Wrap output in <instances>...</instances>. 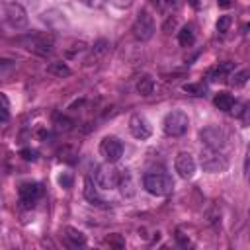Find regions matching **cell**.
I'll return each instance as SVG.
<instances>
[{"label":"cell","instance_id":"obj_1","mask_svg":"<svg viewBox=\"0 0 250 250\" xmlns=\"http://www.w3.org/2000/svg\"><path fill=\"white\" fill-rule=\"evenodd\" d=\"M27 51L35 53V55H41V57H47L53 53V37L47 35V33H37V31H31V33H25L18 39Z\"/></svg>","mask_w":250,"mask_h":250},{"label":"cell","instance_id":"obj_2","mask_svg":"<svg viewBox=\"0 0 250 250\" xmlns=\"http://www.w3.org/2000/svg\"><path fill=\"white\" fill-rule=\"evenodd\" d=\"M143 186L152 195H168L172 191V188H174V182L164 172H148L143 178Z\"/></svg>","mask_w":250,"mask_h":250},{"label":"cell","instance_id":"obj_3","mask_svg":"<svg viewBox=\"0 0 250 250\" xmlns=\"http://www.w3.org/2000/svg\"><path fill=\"white\" fill-rule=\"evenodd\" d=\"M189 127V119L184 111L180 109H174L170 111L166 117H164V123H162V129L168 137H182Z\"/></svg>","mask_w":250,"mask_h":250},{"label":"cell","instance_id":"obj_4","mask_svg":"<svg viewBox=\"0 0 250 250\" xmlns=\"http://www.w3.org/2000/svg\"><path fill=\"white\" fill-rule=\"evenodd\" d=\"M2 12H4V21L12 29H23L27 25V12L20 2H6Z\"/></svg>","mask_w":250,"mask_h":250},{"label":"cell","instance_id":"obj_5","mask_svg":"<svg viewBox=\"0 0 250 250\" xmlns=\"http://www.w3.org/2000/svg\"><path fill=\"white\" fill-rule=\"evenodd\" d=\"M199 162H201L203 170H207V172H223L227 168V164H229L227 156L219 148H211V146H205L201 150Z\"/></svg>","mask_w":250,"mask_h":250},{"label":"cell","instance_id":"obj_6","mask_svg":"<svg viewBox=\"0 0 250 250\" xmlns=\"http://www.w3.org/2000/svg\"><path fill=\"white\" fill-rule=\"evenodd\" d=\"M154 20L152 16L146 12V10H141L135 18V23H133V35L135 39L139 41H148L152 35H154Z\"/></svg>","mask_w":250,"mask_h":250},{"label":"cell","instance_id":"obj_7","mask_svg":"<svg viewBox=\"0 0 250 250\" xmlns=\"http://www.w3.org/2000/svg\"><path fill=\"white\" fill-rule=\"evenodd\" d=\"M119 180H121V174L119 170L113 166V162H107L104 166H98L96 168V184L104 189H113L119 186Z\"/></svg>","mask_w":250,"mask_h":250},{"label":"cell","instance_id":"obj_8","mask_svg":"<svg viewBox=\"0 0 250 250\" xmlns=\"http://www.w3.org/2000/svg\"><path fill=\"white\" fill-rule=\"evenodd\" d=\"M199 137H201V143H203L205 146L219 148V150H221V148L225 146V143H227V133H225L221 127H217V125H209V127L201 129Z\"/></svg>","mask_w":250,"mask_h":250},{"label":"cell","instance_id":"obj_9","mask_svg":"<svg viewBox=\"0 0 250 250\" xmlns=\"http://www.w3.org/2000/svg\"><path fill=\"white\" fill-rule=\"evenodd\" d=\"M100 154L107 162H117L123 156V145L117 137H104L100 143Z\"/></svg>","mask_w":250,"mask_h":250},{"label":"cell","instance_id":"obj_10","mask_svg":"<svg viewBox=\"0 0 250 250\" xmlns=\"http://www.w3.org/2000/svg\"><path fill=\"white\" fill-rule=\"evenodd\" d=\"M20 193V203L23 207H33V203L43 195V186L39 182H25L18 189Z\"/></svg>","mask_w":250,"mask_h":250},{"label":"cell","instance_id":"obj_11","mask_svg":"<svg viewBox=\"0 0 250 250\" xmlns=\"http://www.w3.org/2000/svg\"><path fill=\"white\" fill-rule=\"evenodd\" d=\"M129 131H131V135H133L135 139L145 141V139L150 137L152 127H150V123H148V119H146L145 115L135 113V115H131V119H129Z\"/></svg>","mask_w":250,"mask_h":250},{"label":"cell","instance_id":"obj_12","mask_svg":"<svg viewBox=\"0 0 250 250\" xmlns=\"http://www.w3.org/2000/svg\"><path fill=\"white\" fill-rule=\"evenodd\" d=\"M174 166H176V172H178L182 178H186V180L195 174V160H193V156H191L189 152H180V154L176 156Z\"/></svg>","mask_w":250,"mask_h":250},{"label":"cell","instance_id":"obj_13","mask_svg":"<svg viewBox=\"0 0 250 250\" xmlns=\"http://www.w3.org/2000/svg\"><path fill=\"white\" fill-rule=\"evenodd\" d=\"M234 70V62H230V61H225V62H219L217 66H213V68H209V72H207V78L211 80V82H217V80H225L230 72Z\"/></svg>","mask_w":250,"mask_h":250},{"label":"cell","instance_id":"obj_14","mask_svg":"<svg viewBox=\"0 0 250 250\" xmlns=\"http://www.w3.org/2000/svg\"><path fill=\"white\" fill-rule=\"evenodd\" d=\"M64 240L70 248H78V246H84L86 244V236L82 230L74 229V227H66L64 229Z\"/></svg>","mask_w":250,"mask_h":250},{"label":"cell","instance_id":"obj_15","mask_svg":"<svg viewBox=\"0 0 250 250\" xmlns=\"http://www.w3.org/2000/svg\"><path fill=\"white\" fill-rule=\"evenodd\" d=\"M213 104H215L219 109H223V111H230L232 105H234V98H232L229 92H219V94L215 96Z\"/></svg>","mask_w":250,"mask_h":250},{"label":"cell","instance_id":"obj_16","mask_svg":"<svg viewBox=\"0 0 250 250\" xmlns=\"http://www.w3.org/2000/svg\"><path fill=\"white\" fill-rule=\"evenodd\" d=\"M178 41L182 47H191L195 43V33H193V27L191 25H184L178 33Z\"/></svg>","mask_w":250,"mask_h":250},{"label":"cell","instance_id":"obj_17","mask_svg":"<svg viewBox=\"0 0 250 250\" xmlns=\"http://www.w3.org/2000/svg\"><path fill=\"white\" fill-rule=\"evenodd\" d=\"M152 90H154V80H152V76L143 74V76L139 78V82H137V92H139L141 96H150Z\"/></svg>","mask_w":250,"mask_h":250},{"label":"cell","instance_id":"obj_18","mask_svg":"<svg viewBox=\"0 0 250 250\" xmlns=\"http://www.w3.org/2000/svg\"><path fill=\"white\" fill-rule=\"evenodd\" d=\"M84 197L88 199V201H92V203H104L102 199H100V195H98V191H96V188H94V182L90 180V178H86L84 180Z\"/></svg>","mask_w":250,"mask_h":250},{"label":"cell","instance_id":"obj_19","mask_svg":"<svg viewBox=\"0 0 250 250\" xmlns=\"http://www.w3.org/2000/svg\"><path fill=\"white\" fill-rule=\"evenodd\" d=\"M47 72L53 74V76H59V78H64V76H70V68L64 64V62H51L47 66Z\"/></svg>","mask_w":250,"mask_h":250},{"label":"cell","instance_id":"obj_20","mask_svg":"<svg viewBox=\"0 0 250 250\" xmlns=\"http://www.w3.org/2000/svg\"><path fill=\"white\" fill-rule=\"evenodd\" d=\"M107 47H109V43H107L105 39L96 41L94 47H92V51H90V59H100V57H104V55L107 53Z\"/></svg>","mask_w":250,"mask_h":250},{"label":"cell","instance_id":"obj_21","mask_svg":"<svg viewBox=\"0 0 250 250\" xmlns=\"http://www.w3.org/2000/svg\"><path fill=\"white\" fill-rule=\"evenodd\" d=\"M184 92L193 94V96H205L207 86L203 82H189V84H184Z\"/></svg>","mask_w":250,"mask_h":250},{"label":"cell","instance_id":"obj_22","mask_svg":"<svg viewBox=\"0 0 250 250\" xmlns=\"http://www.w3.org/2000/svg\"><path fill=\"white\" fill-rule=\"evenodd\" d=\"M41 20H43L47 25H51V27H57V20H59V21H64L62 14H59L57 10H49V12H45V14L41 16Z\"/></svg>","mask_w":250,"mask_h":250},{"label":"cell","instance_id":"obj_23","mask_svg":"<svg viewBox=\"0 0 250 250\" xmlns=\"http://www.w3.org/2000/svg\"><path fill=\"white\" fill-rule=\"evenodd\" d=\"M248 78H250V70L244 68V70H238V72H234V74L230 76V84H232V86H242V84H246Z\"/></svg>","mask_w":250,"mask_h":250},{"label":"cell","instance_id":"obj_24","mask_svg":"<svg viewBox=\"0 0 250 250\" xmlns=\"http://www.w3.org/2000/svg\"><path fill=\"white\" fill-rule=\"evenodd\" d=\"M119 186H121V193H123V195H133V193H135V189H133V182H131L129 174H123V176H121Z\"/></svg>","mask_w":250,"mask_h":250},{"label":"cell","instance_id":"obj_25","mask_svg":"<svg viewBox=\"0 0 250 250\" xmlns=\"http://www.w3.org/2000/svg\"><path fill=\"white\" fill-rule=\"evenodd\" d=\"M230 23H232V18H230V16H221V18L217 20V31H219V33L229 31Z\"/></svg>","mask_w":250,"mask_h":250},{"label":"cell","instance_id":"obj_26","mask_svg":"<svg viewBox=\"0 0 250 250\" xmlns=\"http://www.w3.org/2000/svg\"><path fill=\"white\" fill-rule=\"evenodd\" d=\"M55 123H57V127H59V129H64V131H68V129H70V125H72V121H70L68 117L61 115V113H57V115H55Z\"/></svg>","mask_w":250,"mask_h":250},{"label":"cell","instance_id":"obj_27","mask_svg":"<svg viewBox=\"0 0 250 250\" xmlns=\"http://www.w3.org/2000/svg\"><path fill=\"white\" fill-rule=\"evenodd\" d=\"M0 98H2V123H6L8 117H10V102H8L6 94H2Z\"/></svg>","mask_w":250,"mask_h":250},{"label":"cell","instance_id":"obj_28","mask_svg":"<svg viewBox=\"0 0 250 250\" xmlns=\"http://www.w3.org/2000/svg\"><path fill=\"white\" fill-rule=\"evenodd\" d=\"M105 242L111 244V246H115V248H123V246H125V242H123V238H121L119 234H109V236L105 238Z\"/></svg>","mask_w":250,"mask_h":250},{"label":"cell","instance_id":"obj_29","mask_svg":"<svg viewBox=\"0 0 250 250\" xmlns=\"http://www.w3.org/2000/svg\"><path fill=\"white\" fill-rule=\"evenodd\" d=\"M70 154H76V150L74 148H70V146H64L62 150H59V158L62 160H66V162H74V158H70Z\"/></svg>","mask_w":250,"mask_h":250},{"label":"cell","instance_id":"obj_30","mask_svg":"<svg viewBox=\"0 0 250 250\" xmlns=\"http://www.w3.org/2000/svg\"><path fill=\"white\" fill-rule=\"evenodd\" d=\"M59 184L64 188V189H68V188H72V176L68 174V172H62L61 176H59Z\"/></svg>","mask_w":250,"mask_h":250},{"label":"cell","instance_id":"obj_31","mask_svg":"<svg viewBox=\"0 0 250 250\" xmlns=\"http://www.w3.org/2000/svg\"><path fill=\"white\" fill-rule=\"evenodd\" d=\"M20 156H23L25 160H35L37 158V152L35 150H29V148H21L20 150Z\"/></svg>","mask_w":250,"mask_h":250},{"label":"cell","instance_id":"obj_32","mask_svg":"<svg viewBox=\"0 0 250 250\" xmlns=\"http://www.w3.org/2000/svg\"><path fill=\"white\" fill-rule=\"evenodd\" d=\"M244 174H246V178L250 180V145H248V148H246V158H244Z\"/></svg>","mask_w":250,"mask_h":250},{"label":"cell","instance_id":"obj_33","mask_svg":"<svg viewBox=\"0 0 250 250\" xmlns=\"http://www.w3.org/2000/svg\"><path fill=\"white\" fill-rule=\"evenodd\" d=\"M176 240H178L180 246H189V238H188L184 232H180V230L176 232Z\"/></svg>","mask_w":250,"mask_h":250},{"label":"cell","instance_id":"obj_34","mask_svg":"<svg viewBox=\"0 0 250 250\" xmlns=\"http://www.w3.org/2000/svg\"><path fill=\"white\" fill-rule=\"evenodd\" d=\"M88 8H102L105 4V0H82Z\"/></svg>","mask_w":250,"mask_h":250},{"label":"cell","instance_id":"obj_35","mask_svg":"<svg viewBox=\"0 0 250 250\" xmlns=\"http://www.w3.org/2000/svg\"><path fill=\"white\" fill-rule=\"evenodd\" d=\"M115 6H119V8H129L131 4H133V0H111Z\"/></svg>","mask_w":250,"mask_h":250},{"label":"cell","instance_id":"obj_36","mask_svg":"<svg viewBox=\"0 0 250 250\" xmlns=\"http://www.w3.org/2000/svg\"><path fill=\"white\" fill-rule=\"evenodd\" d=\"M217 4H219L221 8H230V6H232V0H217Z\"/></svg>","mask_w":250,"mask_h":250},{"label":"cell","instance_id":"obj_37","mask_svg":"<svg viewBox=\"0 0 250 250\" xmlns=\"http://www.w3.org/2000/svg\"><path fill=\"white\" fill-rule=\"evenodd\" d=\"M189 2H191V6H193V8H197V6H199V0H189Z\"/></svg>","mask_w":250,"mask_h":250},{"label":"cell","instance_id":"obj_38","mask_svg":"<svg viewBox=\"0 0 250 250\" xmlns=\"http://www.w3.org/2000/svg\"><path fill=\"white\" fill-rule=\"evenodd\" d=\"M168 6H176V0H164Z\"/></svg>","mask_w":250,"mask_h":250},{"label":"cell","instance_id":"obj_39","mask_svg":"<svg viewBox=\"0 0 250 250\" xmlns=\"http://www.w3.org/2000/svg\"><path fill=\"white\" fill-rule=\"evenodd\" d=\"M150 4H154V6H160V0H150Z\"/></svg>","mask_w":250,"mask_h":250},{"label":"cell","instance_id":"obj_40","mask_svg":"<svg viewBox=\"0 0 250 250\" xmlns=\"http://www.w3.org/2000/svg\"><path fill=\"white\" fill-rule=\"evenodd\" d=\"M242 29H244V31H250V23H246V25H244Z\"/></svg>","mask_w":250,"mask_h":250}]
</instances>
